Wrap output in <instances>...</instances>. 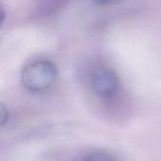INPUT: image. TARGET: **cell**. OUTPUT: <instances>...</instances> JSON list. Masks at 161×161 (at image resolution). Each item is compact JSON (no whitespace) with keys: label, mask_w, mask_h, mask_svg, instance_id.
<instances>
[{"label":"cell","mask_w":161,"mask_h":161,"mask_svg":"<svg viewBox=\"0 0 161 161\" xmlns=\"http://www.w3.org/2000/svg\"><path fill=\"white\" fill-rule=\"evenodd\" d=\"M80 161H117L109 153L105 151H95L84 156Z\"/></svg>","instance_id":"obj_3"},{"label":"cell","mask_w":161,"mask_h":161,"mask_svg":"<svg viewBox=\"0 0 161 161\" xmlns=\"http://www.w3.org/2000/svg\"><path fill=\"white\" fill-rule=\"evenodd\" d=\"M90 87L97 98L110 101L118 95L121 84L118 75L112 68L100 65L91 73Z\"/></svg>","instance_id":"obj_2"},{"label":"cell","mask_w":161,"mask_h":161,"mask_svg":"<svg viewBox=\"0 0 161 161\" xmlns=\"http://www.w3.org/2000/svg\"><path fill=\"white\" fill-rule=\"evenodd\" d=\"M58 78V68L48 59H39L27 64L22 71L21 82L30 92H40L49 89Z\"/></svg>","instance_id":"obj_1"}]
</instances>
